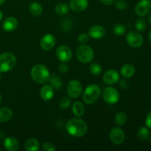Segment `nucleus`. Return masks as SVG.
Returning a JSON list of instances; mask_svg holds the SVG:
<instances>
[{
	"label": "nucleus",
	"instance_id": "2eb2a0df",
	"mask_svg": "<svg viewBox=\"0 0 151 151\" xmlns=\"http://www.w3.org/2000/svg\"><path fill=\"white\" fill-rule=\"evenodd\" d=\"M88 0H70L69 6L73 11L82 12L87 8Z\"/></svg>",
	"mask_w": 151,
	"mask_h": 151
},
{
	"label": "nucleus",
	"instance_id": "bb28decb",
	"mask_svg": "<svg viewBox=\"0 0 151 151\" xmlns=\"http://www.w3.org/2000/svg\"><path fill=\"white\" fill-rule=\"evenodd\" d=\"M114 121L115 123L119 126L125 125L127 122V115L124 112H119L115 115Z\"/></svg>",
	"mask_w": 151,
	"mask_h": 151
},
{
	"label": "nucleus",
	"instance_id": "58836bf2",
	"mask_svg": "<svg viewBox=\"0 0 151 151\" xmlns=\"http://www.w3.org/2000/svg\"><path fill=\"white\" fill-rule=\"evenodd\" d=\"M4 137V133L3 131H0V139H3Z\"/></svg>",
	"mask_w": 151,
	"mask_h": 151
},
{
	"label": "nucleus",
	"instance_id": "4be33fe9",
	"mask_svg": "<svg viewBox=\"0 0 151 151\" xmlns=\"http://www.w3.org/2000/svg\"><path fill=\"white\" fill-rule=\"evenodd\" d=\"M49 82H50V86L52 87L53 88L55 89H60L62 86V81L60 79V77L56 74H52L50 75V78H49Z\"/></svg>",
	"mask_w": 151,
	"mask_h": 151
},
{
	"label": "nucleus",
	"instance_id": "c9c22d12",
	"mask_svg": "<svg viewBox=\"0 0 151 151\" xmlns=\"http://www.w3.org/2000/svg\"><path fill=\"white\" fill-rule=\"evenodd\" d=\"M145 123L147 128H149L150 129H151V111L148 112V114H147V116H146Z\"/></svg>",
	"mask_w": 151,
	"mask_h": 151
},
{
	"label": "nucleus",
	"instance_id": "79ce46f5",
	"mask_svg": "<svg viewBox=\"0 0 151 151\" xmlns=\"http://www.w3.org/2000/svg\"><path fill=\"white\" fill-rule=\"evenodd\" d=\"M148 38H149V41H150V42L151 43V31L150 32V33H149V35H148Z\"/></svg>",
	"mask_w": 151,
	"mask_h": 151
},
{
	"label": "nucleus",
	"instance_id": "473e14b6",
	"mask_svg": "<svg viewBox=\"0 0 151 151\" xmlns=\"http://www.w3.org/2000/svg\"><path fill=\"white\" fill-rule=\"evenodd\" d=\"M89 35L87 33H82L81 34V35L78 36V41H79L80 43H81V44H86V43H87L88 41V40H89Z\"/></svg>",
	"mask_w": 151,
	"mask_h": 151
},
{
	"label": "nucleus",
	"instance_id": "39448f33",
	"mask_svg": "<svg viewBox=\"0 0 151 151\" xmlns=\"http://www.w3.org/2000/svg\"><path fill=\"white\" fill-rule=\"evenodd\" d=\"M76 55L78 60L83 63H90L94 58V51L88 45H81L78 48Z\"/></svg>",
	"mask_w": 151,
	"mask_h": 151
},
{
	"label": "nucleus",
	"instance_id": "de8ad7c7",
	"mask_svg": "<svg viewBox=\"0 0 151 151\" xmlns=\"http://www.w3.org/2000/svg\"><path fill=\"white\" fill-rule=\"evenodd\" d=\"M1 149H0V151H1Z\"/></svg>",
	"mask_w": 151,
	"mask_h": 151
},
{
	"label": "nucleus",
	"instance_id": "f704fd0d",
	"mask_svg": "<svg viewBox=\"0 0 151 151\" xmlns=\"http://www.w3.org/2000/svg\"><path fill=\"white\" fill-rule=\"evenodd\" d=\"M68 69H69V67H68L66 63H64L63 62H62V63H60L58 66V70L60 73L64 74L68 72Z\"/></svg>",
	"mask_w": 151,
	"mask_h": 151
},
{
	"label": "nucleus",
	"instance_id": "a18cd8bd",
	"mask_svg": "<svg viewBox=\"0 0 151 151\" xmlns=\"http://www.w3.org/2000/svg\"><path fill=\"white\" fill-rule=\"evenodd\" d=\"M1 72H0V79H1Z\"/></svg>",
	"mask_w": 151,
	"mask_h": 151
},
{
	"label": "nucleus",
	"instance_id": "aec40b11",
	"mask_svg": "<svg viewBox=\"0 0 151 151\" xmlns=\"http://www.w3.org/2000/svg\"><path fill=\"white\" fill-rule=\"evenodd\" d=\"M39 142L35 138L28 139L24 145L25 150L27 151H37L39 149Z\"/></svg>",
	"mask_w": 151,
	"mask_h": 151
},
{
	"label": "nucleus",
	"instance_id": "393cba45",
	"mask_svg": "<svg viewBox=\"0 0 151 151\" xmlns=\"http://www.w3.org/2000/svg\"><path fill=\"white\" fill-rule=\"evenodd\" d=\"M69 7L68 6V4H65V3H60V4H57L55 6V13L58 15H60V16L67 14L69 13Z\"/></svg>",
	"mask_w": 151,
	"mask_h": 151
},
{
	"label": "nucleus",
	"instance_id": "c03bdc74",
	"mask_svg": "<svg viewBox=\"0 0 151 151\" xmlns=\"http://www.w3.org/2000/svg\"><path fill=\"white\" fill-rule=\"evenodd\" d=\"M1 94H0V103H1Z\"/></svg>",
	"mask_w": 151,
	"mask_h": 151
},
{
	"label": "nucleus",
	"instance_id": "4468645a",
	"mask_svg": "<svg viewBox=\"0 0 151 151\" xmlns=\"http://www.w3.org/2000/svg\"><path fill=\"white\" fill-rule=\"evenodd\" d=\"M88 35L94 39H100L106 35V29L101 25H94L90 27L88 30Z\"/></svg>",
	"mask_w": 151,
	"mask_h": 151
},
{
	"label": "nucleus",
	"instance_id": "7c9ffc66",
	"mask_svg": "<svg viewBox=\"0 0 151 151\" xmlns=\"http://www.w3.org/2000/svg\"><path fill=\"white\" fill-rule=\"evenodd\" d=\"M71 100L69 97H63L59 102V106L61 109H66L70 106Z\"/></svg>",
	"mask_w": 151,
	"mask_h": 151
},
{
	"label": "nucleus",
	"instance_id": "9d476101",
	"mask_svg": "<svg viewBox=\"0 0 151 151\" xmlns=\"http://www.w3.org/2000/svg\"><path fill=\"white\" fill-rule=\"evenodd\" d=\"M110 139L114 144L115 145H121L125 139V132L120 128H114L109 134Z\"/></svg>",
	"mask_w": 151,
	"mask_h": 151
},
{
	"label": "nucleus",
	"instance_id": "20e7f679",
	"mask_svg": "<svg viewBox=\"0 0 151 151\" xmlns=\"http://www.w3.org/2000/svg\"><path fill=\"white\" fill-rule=\"evenodd\" d=\"M16 64V58L12 53L5 52L0 55V72L12 70Z\"/></svg>",
	"mask_w": 151,
	"mask_h": 151
},
{
	"label": "nucleus",
	"instance_id": "5701e85b",
	"mask_svg": "<svg viewBox=\"0 0 151 151\" xmlns=\"http://www.w3.org/2000/svg\"><path fill=\"white\" fill-rule=\"evenodd\" d=\"M29 13H30L31 15H32V16H39L42 13L43 7L38 2L33 1V2H32L29 4Z\"/></svg>",
	"mask_w": 151,
	"mask_h": 151
},
{
	"label": "nucleus",
	"instance_id": "f8f14e48",
	"mask_svg": "<svg viewBox=\"0 0 151 151\" xmlns=\"http://www.w3.org/2000/svg\"><path fill=\"white\" fill-rule=\"evenodd\" d=\"M151 10L150 0H141L135 7V12L138 16H145Z\"/></svg>",
	"mask_w": 151,
	"mask_h": 151
},
{
	"label": "nucleus",
	"instance_id": "6e6552de",
	"mask_svg": "<svg viewBox=\"0 0 151 151\" xmlns=\"http://www.w3.org/2000/svg\"><path fill=\"white\" fill-rule=\"evenodd\" d=\"M126 41L128 45L134 48H138L143 44L144 39L139 33L131 31L126 35Z\"/></svg>",
	"mask_w": 151,
	"mask_h": 151
},
{
	"label": "nucleus",
	"instance_id": "a19ab883",
	"mask_svg": "<svg viewBox=\"0 0 151 151\" xmlns=\"http://www.w3.org/2000/svg\"><path fill=\"white\" fill-rule=\"evenodd\" d=\"M2 17H3V13H2V12H1V10H0V21H1V19H2Z\"/></svg>",
	"mask_w": 151,
	"mask_h": 151
},
{
	"label": "nucleus",
	"instance_id": "1a4fd4ad",
	"mask_svg": "<svg viewBox=\"0 0 151 151\" xmlns=\"http://www.w3.org/2000/svg\"><path fill=\"white\" fill-rule=\"evenodd\" d=\"M56 56L60 61L66 63L72 58V52L67 46L61 45L59 46L56 50Z\"/></svg>",
	"mask_w": 151,
	"mask_h": 151
},
{
	"label": "nucleus",
	"instance_id": "412c9836",
	"mask_svg": "<svg viewBox=\"0 0 151 151\" xmlns=\"http://www.w3.org/2000/svg\"><path fill=\"white\" fill-rule=\"evenodd\" d=\"M13 116V112L9 108L0 109V122H6L10 120Z\"/></svg>",
	"mask_w": 151,
	"mask_h": 151
},
{
	"label": "nucleus",
	"instance_id": "4c0bfd02",
	"mask_svg": "<svg viewBox=\"0 0 151 151\" xmlns=\"http://www.w3.org/2000/svg\"><path fill=\"white\" fill-rule=\"evenodd\" d=\"M100 1L105 5H111L114 2V0H100Z\"/></svg>",
	"mask_w": 151,
	"mask_h": 151
},
{
	"label": "nucleus",
	"instance_id": "7ed1b4c3",
	"mask_svg": "<svg viewBox=\"0 0 151 151\" xmlns=\"http://www.w3.org/2000/svg\"><path fill=\"white\" fill-rule=\"evenodd\" d=\"M101 94L100 87L96 84H91L84 91L83 94V100L86 104L91 105L96 103L99 100Z\"/></svg>",
	"mask_w": 151,
	"mask_h": 151
},
{
	"label": "nucleus",
	"instance_id": "2f4dec72",
	"mask_svg": "<svg viewBox=\"0 0 151 151\" xmlns=\"http://www.w3.org/2000/svg\"><path fill=\"white\" fill-rule=\"evenodd\" d=\"M114 4L119 10H124L128 7V3L125 0H116L115 1Z\"/></svg>",
	"mask_w": 151,
	"mask_h": 151
},
{
	"label": "nucleus",
	"instance_id": "49530a36",
	"mask_svg": "<svg viewBox=\"0 0 151 151\" xmlns=\"http://www.w3.org/2000/svg\"><path fill=\"white\" fill-rule=\"evenodd\" d=\"M150 142H151V135H150Z\"/></svg>",
	"mask_w": 151,
	"mask_h": 151
},
{
	"label": "nucleus",
	"instance_id": "dca6fc26",
	"mask_svg": "<svg viewBox=\"0 0 151 151\" xmlns=\"http://www.w3.org/2000/svg\"><path fill=\"white\" fill-rule=\"evenodd\" d=\"M18 26V20L15 17L10 16L4 19L2 24V28L5 32H10L16 29Z\"/></svg>",
	"mask_w": 151,
	"mask_h": 151
},
{
	"label": "nucleus",
	"instance_id": "37998d69",
	"mask_svg": "<svg viewBox=\"0 0 151 151\" xmlns=\"http://www.w3.org/2000/svg\"><path fill=\"white\" fill-rule=\"evenodd\" d=\"M4 1H5V0H0V5H1V4L4 2Z\"/></svg>",
	"mask_w": 151,
	"mask_h": 151
},
{
	"label": "nucleus",
	"instance_id": "0eeeda50",
	"mask_svg": "<svg viewBox=\"0 0 151 151\" xmlns=\"http://www.w3.org/2000/svg\"><path fill=\"white\" fill-rule=\"evenodd\" d=\"M103 97L109 104H115L119 100V91L113 87H107L103 90Z\"/></svg>",
	"mask_w": 151,
	"mask_h": 151
},
{
	"label": "nucleus",
	"instance_id": "9b49d317",
	"mask_svg": "<svg viewBox=\"0 0 151 151\" xmlns=\"http://www.w3.org/2000/svg\"><path fill=\"white\" fill-rule=\"evenodd\" d=\"M56 44V38L52 34H46L41 38L40 41V45L41 48L45 51H50Z\"/></svg>",
	"mask_w": 151,
	"mask_h": 151
},
{
	"label": "nucleus",
	"instance_id": "a211bd4d",
	"mask_svg": "<svg viewBox=\"0 0 151 151\" xmlns=\"http://www.w3.org/2000/svg\"><path fill=\"white\" fill-rule=\"evenodd\" d=\"M40 96L44 101H49L52 100L54 96V89L50 85H45L41 88Z\"/></svg>",
	"mask_w": 151,
	"mask_h": 151
},
{
	"label": "nucleus",
	"instance_id": "f03ea898",
	"mask_svg": "<svg viewBox=\"0 0 151 151\" xmlns=\"http://www.w3.org/2000/svg\"><path fill=\"white\" fill-rule=\"evenodd\" d=\"M31 78L35 83L39 84L48 82L50 73L48 68L43 64H37L31 69Z\"/></svg>",
	"mask_w": 151,
	"mask_h": 151
},
{
	"label": "nucleus",
	"instance_id": "cd10ccee",
	"mask_svg": "<svg viewBox=\"0 0 151 151\" xmlns=\"http://www.w3.org/2000/svg\"><path fill=\"white\" fill-rule=\"evenodd\" d=\"M127 29L125 25L122 24H116L114 26L113 32L116 35H122L126 32Z\"/></svg>",
	"mask_w": 151,
	"mask_h": 151
},
{
	"label": "nucleus",
	"instance_id": "f3484780",
	"mask_svg": "<svg viewBox=\"0 0 151 151\" xmlns=\"http://www.w3.org/2000/svg\"><path fill=\"white\" fill-rule=\"evenodd\" d=\"M4 146L7 150L17 151L19 150V142L17 139L13 137H9L4 139Z\"/></svg>",
	"mask_w": 151,
	"mask_h": 151
},
{
	"label": "nucleus",
	"instance_id": "72a5a7b5",
	"mask_svg": "<svg viewBox=\"0 0 151 151\" xmlns=\"http://www.w3.org/2000/svg\"><path fill=\"white\" fill-rule=\"evenodd\" d=\"M43 150L44 151H55V147L53 145V144L50 142H45L43 145Z\"/></svg>",
	"mask_w": 151,
	"mask_h": 151
},
{
	"label": "nucleus",
	"instance_id": "ea45409f",
	"mask_svg": "<svg viewBox=\"0 0 151 151\" xmlns=\"http://www.w3.org/2000/svg\"><path fill=\"white\" fill-rule=\"evenodd\" d=\"M147 20H148L149 23H150V24H151V13L148 16V18H147Z\"/></svg>",
	"mask_w": 151,
	"mask_h": 151
},
{
	"label": "nucleus",
	"instance_id": "c85d7f7f",
	"mask_svg": "<svg viewBox=\"0 0 151 151\" xmlns=\"http://www.w3.org/2000/svg\"><path fill=\"white\" fill-rule=\"evenodd\" d=\"M136 29L139 32H143L145 30L146 27H147V22L146 20L143 18H139L137 20L135 23Z\"/></svg>",
	"mask_w": 151,
	"mask_h": 151
},
{
	"label": "nucleus",
	"instance_id": "a878e982",
	"mask_svg": "<svg viewBox=\"0 0 151 151\" xmlns=\"http://www.w3.org/2000/svg\"><path fill=\"white\" fill-rule=\"evenodd\" d=\"M137 136L140 140L145 141L148 139L149 136H150V131L146 127H141L137 131Z\"/></svg>",
	"mask_w": 151,
	"mask_h": 151
},
{
	"label": "nucleus",
	"instance_id": "423d86ee",
	"mask_svg": "<svg viewBox=\"0 0 151 151\" xmlns=\"http://www.w3.org/2000/svg\"><path fill=\"white\" fill-rule=\"evenodd\" d=\"M82 84L77 80H72L66 86V91L68 95L72 98H78L82 92Z\"/></svg>",
	"mask_w": 151,
	"mask_h": 151
},
{
	"label": "nucleus",
	"instance_id": "6ab92c4d",
	"mask_svg": "<svg viewBox=\"0 0 151 151\" xmlns=\"http://www.w3.org/2000/svg\"><path fill=\"white\" fill-rule=\"evenodd\" d=\"M135 67L131 63H127L121 68V75L125 78H130L135 74Z\"/></svg>",
	"mask_w": 151,
	"mask_h": 151
},
{
	"label": "nucleus",
	"instance_id": "c756f323",
	"mask_svg": "<svg viewBox=\"0 0 151 151\" xmlns=\"http://www.w3.org/2000/svg\"><path fill=\"white\" fill-rule=\"evenodd\" d=\"M90 72L93 75L97 76V75H100L102 73L103 69H102V66L99 63H92L90 66Z\"/></svg>",
	"mask_w": 151,
	"mask_h": 151
},
{
	"label": "nucleus",
	"instance_id": "ddd939ff",
	"mask_svg": "<svg viewBox=\"0 0 151 151\" xmlns=\"http://www.w3.org/2000/svg\"><path fill=\"white\" fill-rule=\"evenodd\" d=\"M103 79L107 85H114L119 81V75L116 70L110 69L105 72Z\"/></svg>",
	"mask_w": 151,
	"mask_h": 151
},
{
	"label": "nucleus",
	"instance_id": "b1692460",
	"mask_svg": "<svg viewBox=\"0 0 151 151\" xmlns=\"http://www.w3.org/2000/svg\"><path fill=\"white\" fill-rule=\"evenodd\" d=\"M72 111L75 116H78V117H81L84 114L85 108L81 102L76 101L72 105Z\"/></svg>",
	"mask_w": 151,
	"mask_h": 151
},
{
	"label": "nucleus",
	"instance_id": "f257e3e1",
	"mask_svg": "<svg viewBox=\"0 0 151 151\" xmlns=\"http://www.w3.org/2000/svg\"><path fill=\"white\" fill-rule=\"evenodd\" d=\"M66 128L69 135L75 137H82L88 131L86 122L81 119L72 118L69 119L66 125Z\"/></svg>",
	"mask_w": 151,
	"mask_h": 151
},
{
	"label": "nucleus",
	"instance_id": "e433bc0d",
	"mask_svg": "<svg viewBox=\"0 0 151 151\" xmlns=\"http://www.w3.org/2000/svg\"><path fill=\"white\" fill-rule=\"evenodd\" d=\"M119 81V86H120L122 88L126 89V88H128V87H129V83H128L127 81H125V80H122V81Z\"/></svg>",
	"mask_w": 151,
	"mask_h": 151
}]
</instances>
